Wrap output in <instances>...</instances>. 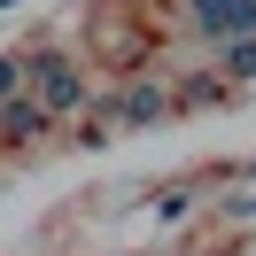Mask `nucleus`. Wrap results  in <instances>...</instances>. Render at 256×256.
<instances>
[{
    "mask_svg": "<svg viewBox=\"0 0 256 256\" xmlns=\"http://www.w3.org/2000/svg\"><path fill=\"white\" fill-rule=\"evenodd\" d=\"M186 210H194V194H186V186H163V194H156V218H163V225H178Z\"/></svg>",
    "mask_w": 256,
    "mask_h": 256,
    "instance_id": "6",
    "label": "nucleus"
},
{
    "mask_svg": "<svg viewBox=\"0 0 256 256\" xmlns=\"http://www.w3.org/2000/svg\"><path fill=\"white\" fill-rule=\"evenodd\" d=\"M186 8H194V24H202V16H218V8H225V0H186Z\"/></svg>",
    "mask_w": 256,
    "mask_h": 256,
    "instance_id": "8",
    "label": "nucleus"
},
{
    "mask_svg": "<svg viewBox=\"0 0 256 256\" xmlns=\"http://www.w3.org/2000/svg\"><path fill=\"white\" fill-rule=\"evenodd\" d=\"M218 78H256V39H233L218 54Z\"/></svg>",
    "mask_w": 256,
    "mask_h": 256,
    "instance_id": "5",
    "label": "nucleus"
},
{
    "mask_svg": "<svg viewBox=\"0 0 256 256\" xmlns=\"http://www.w3.org/2000/svg\"><path fill=\"white\" fill-rule=\"evenodd\" d=\"M202 32L218 39V47H233V39H256V0H225L218 16H202Z\"/></svg>",
    "mask_w": 256,
    "mask_h": 256,
    "instance_id": "4",
    "label": "nucleus"
},
{
    "mask_svg": "<svg viewBox=\"0 0 256 256\" xmlns=\"http://www.w3.org/2000/svg\"><path fill=\"white\" fill-rule=\"evenodd\" d=\"M163 109H171V94H163V86L156 78H132L124 86V94H116V101H101V109L94 116H116V124H156V116Z\"/></svg>",
    "mask_w": 256,
    "mask_h": 256,
    "instance_id": "3",
    "label": "nucleus"
},
{
    "mask_svg": "<svg viewBox=\"0 0 256 256\" xmlns=\"http://www.w3.org/2000/svg\"><path fill=\"white\" fill-rule=\"evenodd\" d=\"M39 101H47V116H78L86 109V70L70 54H39Z\"/></svg>",
    "mask_w": 256,
    "mask_h": 256,
    "instance_id": "1",
    "label": "nucleus"
},
{
    "mask_svg": "<svg viewBox=\"0 0 256 256\" xmlns=\"http://www.w3.org/2000/svg\"><path fill=\"white\" fill-rule=\"evenodd\" d=\"M16 94H24V70L8 62V54H0V101H16Z\"/></svg>",
    "mask_w": 256,
    "mask_h": 256,
    "instance_id": "7",
    "label": "nucleus"
},
{
    "mask_svg": "<svg viewBox=\"0 0 256 256\" xmlns=\"http://www.w3.org/2000/svg\"><path fill=\"white\" fill-rule=\"evenodd\" d=\"M0 8H16V0H0Z\"/></svg>",
    "mask_w": 256,
    "mask_h": 256,
    "instance_id": "9",
    "label": "nucleus"
},
{
    "mask_svg": "<svg viewBox=\"0 0 256 256\" xmlns=\"http://www.w3.org/2000/svg\"><path fill=\"white\" fill-rule=\"evenodd\" d=\"M47 101L39 94H16V101H0V148H32V140H47Z\"/></svg>",
    "mask_w": 256,
    "mask_h": 256,
    "instance_id": "2",
    "label": "nucleus"
}]
</instances>
